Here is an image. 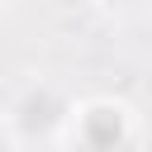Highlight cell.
I'll use <instances>...</instances> for the list:
<instances>
[{
    "label": "cell",
    "instance_id": "6da1fadb",
    "mask_svg": "<svg viewBox=\"0 0 152 152\" xmlns=\"http://www.w3.org/2000/svg\"><path fill=\"white\" fill-rule=\"evenodd\" d=\"M128 138H133V119L114 100H90L76 114V142H86V147H119Z\"/></svg>",
    "mask_w": 152,
    "mask_h": 152
},
{
    "label": "cell",
    "instance_id": "3957f363",
    "mask_svg": "<svg viewBox=\"0 0 152 152\" xmlns=\"http://www.w3.org/2000/svg\"><path fill=\"white\" fill-rule=\"evenodd\" d=\"M109 10H119V14H138V10H147L152 0H104Z\"/></svg>",
    "mask_w": 152,
    "mask_h": 152
},
{
    "label": "cell",
    "instance_id": "7a4b0ae2",
    "mask_svg": "<svg viewBox=\"0 0 152 152\" xmlns=\"http://www.w3.org/2000/svg\"><path fill=\"white\" fill-rule=\"evenodd\" d=\"M62 114H66V109H62V100H57L52 90H28V95H24V104L14 109V119H19L24 138H33V133H52Z\"/></svg>",
    "mask_w": 152,
    "mask_h": 152
},
{
    "label": "cell",
    "instance_id": "277c9868",
    "mask_svg": "<svg viewBox=\"0 0 152 152\" xmlns=\"http://www.w3.org/2000/svg\"><path fill=\"white\" fill-rule=\"evenodd\" d=\"M0 10H5V0H0Z\"/></svg>",
    "mask_w": 152,
    "mask_h": 152
}]
</instances>
